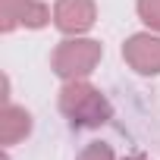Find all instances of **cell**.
Segmentation results:
<instances>
[{
    "label": "cell",
    "mask_w": 160,
    "mask_h": 160,
    "mask_svg": "<svg viewBox=\"0 0 160 160\" xmlns=\"http://www.w3.org/2000/svg\"><path fill=\"white\" fill-rule=\"evenodd\" d=\"M63 110L72 119V126H98L110 116L107 101L88 85H69L63 91Z\"/></svg>",
    "instance_id": "obj_1"
},
{
    "label": "cell",
    "mask_w": 160,
    "mask_h": 160,
    "mask_svg": "<svg viewBox=\"0 0 160 160\" xmlns=\"http://www.w3.org/2000/svg\"><path fill=\"white\" fill-rule=\"evenodd\" d=\"M101 47L94 41H66L57 50V72L60 75H85L91 72Z\"/></svg>",
    "instance_id": "obj_2"
},
{
    "label": "cell",
    "mask_w": 160,
    "mask_h": 160,
    "mask_svg": "<svg viewBox=\"0 0 160 160\" xmlns=\"http://www.w3.org/2000/svg\"><path fill=\"white\" fill-rule=\"evenodd\" d=\"M91 0H60L57 7V25L63 32H82L91 25Z\"/></svg>",
    "instance_id": "obj_3"
},
{
    "label": "cell",
    "mask_w": 160,
    "mask_h": 160,
    "mask_svg": "<svg viewBox=\"0 0 160 160\" xmlns=\"http://www.w3.org/2000/svg\"><path fill=\"white\" fill-rule=\"evenodd\" d=\"M126 57L141 72H160V41L154 38H132L126 47Z\"/></svg>",
    "instance_id": "obj_4"
},
{
    "label": "cell",
    "mask_w": 160,
    "mask_h": 160,
    "mask_svg": "<svg viewBox=\"0 0 160 160\" xmlns=\"http://www.w3.org/2000/svg\"><path fill=\"white\" fill-rule=\"evenodd\" d=\"M28 113L25 110H19V107H7V116H3V141L7 144H13L19 135H25L28 132Z\"/></svg>",
    "instance_id": "obj_5"
},
{
    "label": "cell",
    "mask_w": 160,
    "mask_h": 160,
    "mask_svg": "<svg viewBox=\"0 0 160 160\" xmlns=\"http://www.w3.org/2000/svg\"><path fill=\"white\" fill-rule=\"evenodd\" d=\"M138 10H141L144 22H151V25H157V28H160V0H141Z\"/></svg>",
    "instance_id": "obj_6"
},
{
    "label": "cell",
    "mask_w": 160,
    "mask_h": 160,
    "mask_svg": "<svg viewBox=\"0 0 160 160\" xmlns=\"http://www.w3.org/2000/svg\"><path fill=\"white\" fill-rule=\"evenodd\" d=\"M82 160H113V154H110L107 144H91V148L82 154Z\"/></svg>",
    "instance_id": "obj_7"
}]
</instances>
